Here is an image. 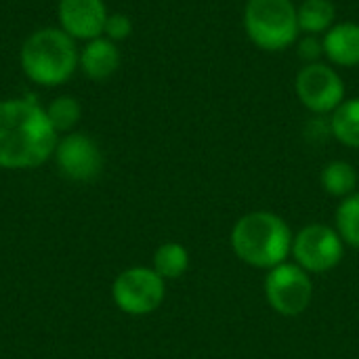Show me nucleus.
Wrapping results in <instances>:
<instances>
[{
	"instance_id": "nucleus-11",
	"label": "nucleus",
	"mask_w": 359,
	"mask_h": 359,
	"mask_svg": "<svg viewBox=\"0 0 359 359\" xmlns=\"http://www.w3.org/2000/svg\"><path fill=\"white\" fill-rule=\"evenodd\" d=\"M324 57L341 67H358L359 65V23L343 21L334 23L324 36Z\"/></svg>"
},
{
	"instance_id": "nucleus-18",
	"label": "nucleus",
	"mask_w": 359,
	"mask_h": 359,
	"mask_svg": "<svg viewBox=\"0 0 359 359\" xmlns=\"http://www.w3.org/2000/svg\"><path fill=\"white\" fill-rule=\"evenodd\" d=\"M46 116H48V122L53 124V128L59 135V133L72 130L78 124V120L82 116V107L74 97H57L46 107Z\"/></svg>"
},
{
	"instance_id": "nucleus-1",
	"label": "nucleus",
	"mask_w": 359,
	"mask_h": 359,
	"mask_svg": "<svg viewBox=\"0 0 359 359\" xmlns=\"http://www.w3.org/2000/svg\"><path fill=\"white\" fill-rule=\"evenodd\" d=\"M46 109L32 99L0 101V168L25 170L44 164L57 147Z\"/></svg>"
},
{
	"instance_id": "nucleus-16",
	"label": "nucleus",
	"mask_w": 359,
	"mask_h": 359,
	"mask_svg": "<svg viewBox=\"0 0 359 359\" xmlns=\"http://www.w3.org/2000/svg\"><path fill=\"white\" fill-rule=\"evenodd\" d=\"M189 267V252L179 242H164L154 252V271L166 282L181 278Z\"/></svg>"
},
{
	"instance_id": "nucleus-2",
	"label": "nucleus",
	"mask_w": 359,
	"mask_h": 359,
	"mask_svg": "<svg viewBox=\"0 0 359 359\" xmlns=\"http://www.w3.org/2000/svg\"><path fill=\"white\" fill-rule=\"evenodd\" d=\"M231 246L238 259L259 269H273L292 252L290 227L273 212L257 210L244 215L231 231Z\"/></svg>"
},
{
	"instance_id": "nucleus-13",
	"label": "nucleus",
	"mask_w": 359,
	"mask_h": 359,
	"mask_svg": "<svg viewBox=\"0 0 359 359\" xmlns=\"http://www.w3.org/2000/svg\"><path fill=\"white\" fill-rule=\"evenodd\" d=\"M299 29L305 36H324L337 17V6L332 0H303L297 6Z\"/></svg>"
},
{
	"instance_id": "nucleus-6",
	"label": "nucleus",
	"mask_w": 359,
	"mask_h": 359,
	"mask_svg": "<svg viewBox=\"0 0 359 359\" xmlns=\"http://www.w3.org/2000/svg\"><path fill=\"white\" fill-rule=\"evenodd\" d=\"M166 294L164 280L149 267H130L122 271L111 288L114 303L128 316L154 313Z\"/></svg>"
},
{
	"instance_id": "nucleus-17",
	"label": "nucleus",
	"mask_w": 359,
	"mask_h": 359,
	"mask_svg": "<svg viewBox=\"0 0 359 359\" xmlns=\"http://www.w3.org/2000/svg\"><path fill=\"white\" fill-rule=\"evenodd\" d=\"M337 231L341 233L343 242L359 248V194H351L349 198L341 200L337 208Z\"/></svg>"
},
{
	"instance_id": "nucleus-9",
	"label": "nucleus",
	"mask_w": 359,
	"mask_h": 359,
	"mask_svg": "<svg viewBox=\"0 0 359 359\" xmlns=\"http://www.w3.org/2000/svg\"><path fill=\"white\" fill-rule=\"evenodd\" d=\"M55 162L59 172L72 181H93L103 168L99 145L82 133H69L57 141Z\"/></svg>"
},
{
	"instance_id": "nucleus-15",
	"label": "nucleus",
	"mask_w": 359,
	"mask_h": 359,
	"mask_svg": "<svg viewBox=\"0 0 359 359\" xmlns=\"http://www.w3.org/2000/svg\"><path fill=\"white\" fill-rule=\"evenodd\" d=\"M320 181H322V187H324L326 194L345 200L351 194H355L359 183V175L349 162L334 160V162H330V164L324 166Z\"/></svg>"
},
{
	"instance_id": "nucleus-10",
	"label": "nucleus",
	"mask_w": 359,
	"mask_h": 359,
	"mask_svg": "<svg viewBox=\"0 0 359 359\" xmlns=\"http://www.w3.org/2000/svg\"><path fill=\"white\" fill-rule=\"evenodd\" d=\"M107 15L103 0H59L57 6L59 27L74 40L101 38Z\"/></svg>"
},
{
	"instance_id": "nucleus-14",
	"label": "nucleus",
	"mask_w": 359,
	"mask_h": 359,
	"mask_svg": "<svg viewBox=\"0 0 359 359\" xmlns=\"http://www.w3.org/2000/svg\"><path fill=\"white\" fill-rule=\"evenodd\" d=\"M330 133L347 147L359 149V97L345 99L330 118Z\"/></svg>"
},
{
	"instance_id": "nucleus-8",
	"label": "nucleus",
	"mask_w": 359,
	"mask_h": 359,
	"mask_svg": "<svg viewBox=\"0 0 359 359\" xmlns=\"http://www.w3.org/2000/svg\"><path fill=\"white\" fill-rule=\"evenodd\" d=\"M292 255L297 265L307 273H324L341 263L345 255V242L337 229L313 223L297 233L292 240Z\"/></svg>"
},
{
	"instance_id": "nucleus-19",
	"label": "nucleus",
	"mask_w": 359,
	"mask_h": 359,
	"mask_svg": "<svg viewBox=\"0 0 359 359\" xmlns=\"http://www.w3.org/2000/svg\"><path fill=\"white\" fill-rule=\"evenodd\" d=\"M130 32H133V23L126 15H122V13L107 15L105 27H103L105 38H109L111 42H120V40H126L130 36Z\"/></svg>"
},
{
	"instance_id": "nucleus-7",
	"label": "nucleus",
	"mask_w": 359,
	"mask_h": 359,
	"mask_svg": "<svg viewBox=\"0 0 359 359\" xmlns=\"http://www.w3.org/2000/svg\"><path fill=\"white\" fill-rule=\"evenodd\" d=\"M299 101L313 114H332L345 101V82L332 65L307 63L294 78Z\"/></svg>"
},
{
	"instance_id": "nucleus-3",
	"label": "nucleus",
	"mask_w": 359,
	"mask_h": 359,
	"mask_svg": "<svg viewBox=\"0 0 359 359\" xmlns=\"http://www.w3.org/2000/svg\"><path fill=\"white\" fill-rule=\"evenodd\" d=\"M80 55L74 38L61 27H44L34 32L21 46L23 74L40 86L63 84L78 67Z\"/></svg>"
},
{
	"instance_id": "nucleus-12",
	"label": "nucleus",
	"mask_w": 359,
	"mask_h": 359,
	"mask_svg": "<svg viewBox=\"0 0 359 359\" xmlns=\"http://www.w3.org/2000/svg\"><path fill=\"white\" fill-rule=\"evenodd\" d=\"M82 72L90 78V80H107L120 65V53L116 48V42H111L109 38H95L88 40L86 46L80 53V61Z\"/></svg>"
},
{
	"instance_id": "nucleus-20",
	"label": "nucleus",
	"mask_w": 359,
	"mask_h": 359,
	"mask_svg": "<svg viewBox=\"0 0 359 359\" xmlns=\"http://www.w3.org/2000/svg\"><path fill=\"white\" fill-rule=\"evenodd\" d=\"M299 57L303 59V63H318L320 57H324V44L320 36H305L303 40H299V48H297Z\"/></svg>"
},
{
	"instance_id": "nucleus-5",
	"label": "nucleus",
	"mask_w": 359,
	"mask_h": 359,
	"mask_svg": "<svg viewBox=\"0 0 359 359\" xmlns=\"http://www.w3.org/2000/svg\"><path fill=\"white\" fill-rule=\"evenodd\" d=\"M265 294L276 313L294 318L311 305L313 282L297 263H282L269 269L265 278Z\"/></svg>"
},
{
	"instance_id": "nucleus-4",
	"label": "nucleus",
	"mask_w": 359,
	"mask_h": 359,
	"mask_svg": "<svg viewBox=\"0 0 359 359\" xmlns=\"http://www.w3.org/2000/svg\"><path fill=\"white\" fill-rule=\"evenodd\" d=\"M244 29L250 42L267 53H280L299 40V17L292 0H246Z\"/></svg>"
}]
</instances>
